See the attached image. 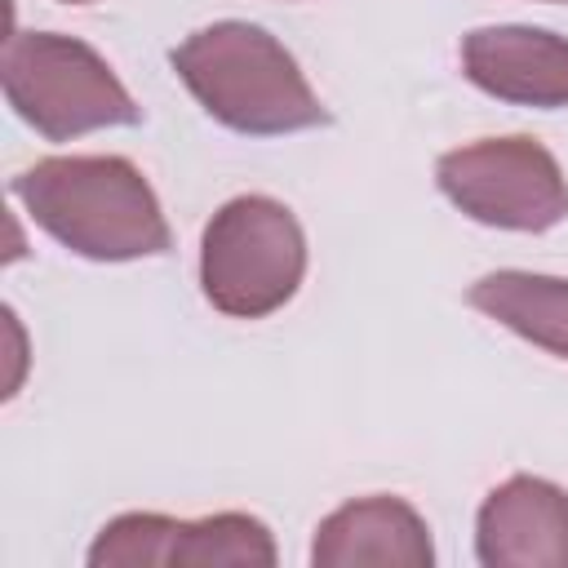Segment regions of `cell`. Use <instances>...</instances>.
<instances>
[{
  "label": "cell",
  "instance_id": "1",
  "mask_svg": "<svg viewBox=\"0 0 568 568\" xmlns=\"http://www.w3.org/2000/svg\"><path fill=\"white\" fill-rule=\"evenodd\" d=\"M27 217L89 262H133L169 253L164 209L124 155H49L9 182Z\"/></svg>",
  "mask_w": 568,
  "mask_h": 568
},
{
  "label": "cell",
  "instance_id": "2",
  "mask_svg": "<svg viewBox=\"0 0 568 568\" xmlns=\"http://www.w3.org/2000/svg\"><path fill=\"white\" fill-rule=\"evenodd\" d=\"M173 71L195 102L235 133L280 138L328 124V111L297 58L253 22L226 18L191 31L173 49Z\"/></svg>",
  "mask_w": 568,
  "mask_h": 568
},
{
  "label": "cell",
  "instance_id": "3",
  "mask_svg": "<svg viewBox=\"0 0 568 568\" xmlns=\"http://www.w3.org/2000/svg\"><path fill=\"white\" fill-rule=\"evenodd\" d=\"M0 80L18 120L49 142H71L93 129L142 120V106L106 67V58L75 36L13 31L0 53Z\"/></svg>",
  "mask_w": 568,
  "mask_h": 568
},
{
  "label": "cell",
  "instance_id": "4",
  "mask_svg": "<svg viewBox=\"0 0 568 568\" xmlns=\"http://www.w3.org/2000/svg\"><path fill=\"white\" fill-rule=\"evenodd\" d=\"M306 275V235L288 204L271 195L226 200L200 235V288L231 320L280 311Z\"/></svg>",
  "mask_w": 568,
  "mask_h": 568
},
{
  "label": "cell",
  "instance_id": "5",
  "mask_svg": "<svg viewBox=\"0 0 568 568\" xmlns=\"http://www.w3.org/2000/svg\"><path fill=\"white\" fill-rule=\"evenodd\" d=\"M439 191L479 226L550 231L568 217V178L528 133L479 138L435 160Z\"/></svg>",
  "mask_w": 568,
  "mask_h": 568
},
{
  "label": "cell",
  "instance_id": "6",
  "mask_svg": "<svg viewBox=\"0 0 568 568\" xmlns=\"http://www.w3.org/2000/svg\"><path fill=\"white\" fill-rule=\"evenodd\" d=\"M93 568H271L275 537L244 510L173 519L155 510L115 515L89 546Z\"/></svg>",
  "mask_w": 568,
  "mask_h": 568
},
{
  "label": "cell",
  "instance_id": "7",
  "mask_svg": "<svg viewBox=\"0 0 568 568\" xmlns=\"http://www.w3.org/2000/svg\"><path fill=\"white\" fill-rule=\"evenodd\" d=\"M484 568H568V493L537 475H510L475 515Z\"/></svg>",
  "mask_w": 568,
  "mask_h": 568
},
{
  "label": "cell",
  "instance_id": "8",
  "mask_svg": "<svg viewBox=\"0 0 568 568\" xmlns=\"http://www.w3.org/2000/svg\"><path fill=\"white\" fill-rule=\"evenodd\" d=\"M462 71L475 89L519 106H568V36L541 27H475L462 36Z\"/></svg>",
  "mask_w": 568,
  "mask_h": 568
},
{
  "label": "cell",
  "instance_id": "9",
  "mask_svg": "<svg viewBox=\"0 0 568 568\" xmlns=\"http://www.w3.org/2000/svg\"><path fill=\"white\" fill-rule=\"evenodd\" d=\"M315 568H430L435 546L426 519L390 493L355 497L320 519L311 541Z\"/></svg>",
  "mask_w": 568,
  "mask_h": 568
},
{
  "label": "cell",
  "instance_id": "10",
  "mask_svg": "<svg viewBox=\"0 0 568 568\" xmlns=\"http://www.w3.org/2000/svg\"><path fill=\"white\" fill-rule=\"evenodd\" d=\"M470 306L524 342L568 359V280L537 271H488L470 284Z\"/></svg>",
  "mask_w": 568,
  "mask_h": 568
},
{
  "label": "cell",
  "instance_id": "11",
  "mask_svg": "<svg viewBox=\"0 0 568 568\" xmlns=\"http://www.w3.org/2000/svg\"><path fill=\"white\" fill-rule=\"evenodd\" d=\"M4 333H9V342H13V351H9V355H13V373H9L4 395H13V390H18V382H22V359H27V355H22V324H18V315H13V311H4Z\"/></svg>",
  "mask_w": 568,
  "mask_h": 568
},
{
  "label": "cell",
  "instance_id": "12",
  "mask_svg": "<svg viewBox=\"0 0 568 568\" xmlns=\"http://www.w3.org/2000/svg\"><path fill=\"white\" fill-rule=\"evenodd\" d=\"M67 4H89V0H67Z\"/></svg>",
  "mask_w": 568,
  "mask_h": 568
},
{
  "label": "cell",
  "instance_id": "13",
  "mask_svg": "<svg viewBox=\"0 0 568 568\" xmlns=\"http://www.w3.org/2000/svg\"><path fill=\"white\" fill-rule=\"evenodd\" d=\"M550 4H568V0H550Z\"/></svg>",
  "mask_w": 568,
  "mask_h": 568
}]
</instances>
